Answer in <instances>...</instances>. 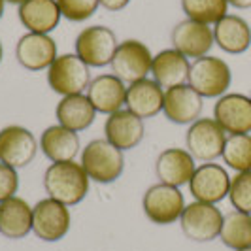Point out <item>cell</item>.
<instances>
[{
	"mask_svg": "<svg viewBox=\"0 0 251 251\" xmlns=\"http://www.w3.org/2000/svg\"><path fill=\"white\" fill-rule=\"evenodd\" d=\"M17 189H19L17 170L12 168V166H8V164L0 163V202L15 197Z\"/></svg>",
	"mask_w": 251,
	"mask_h": 251,
	"instance_id": "cell-32",
	"label": "cell"
},
{
	"mask_svg": "<svg viewBox=\"0 0 251 251\" xmlns=\"http://www.w3.org/2000/svg\"><path fill=\"white\" fill-rule=\"evenodd\" d=\"M87 99L97 113H112L123 110L126 100V83L115 74H100L91 79L87 87Z\"/></svg>",
	"mask_w": 251,
	"mask_h": 251,
	"instance_id": "cell-19",
	"label": "cell"
},
{
	"mask_svg": "<svg viewBox=\"0 0 251 251\" xmlns=\"http://www.w3.org/2000/svg\"><path fill=\"white\" fill-rule=\"evenodd\" d=\"M164 89L153 79L144 77L140 81H134L126 85V100L125 108L140 119L155 117L157 113L163 112Z\"/></svg>",
	"mask_w": 251,
	"mask_h": 251,
	"instance_id": "cell-20",
	"label": "cell"
},
{
	"mask_svg": "<svg viewBox=\"0 0 251 251\" xmlns=\"http://www.w3.org/2000/svg\"><path fill=\"white\" fill-rule=\"evenodd\" d=\"M197 170L193 155L183 148H168L159 153L155 161V176L159 183L181 187L187 185Z\"/></svg>",
	"mask_w": 251,
	"mask_h": 251,
	"instance_id": "cell-17",
	"label": "cell"
},
{
	"mask_svg": "<svg viewBox=\"0 0 251 251\" xmlns=\"http://www.w3.org/2000/svg\"><path fill=\"white\" fill-rule=\"evenodd\" d=\"M17 17L26 32L50 34L59 26L63 13L57 0H25L17 8Z\"/></svg>",
	"mask_w": 251,
	"mask_h": 251,
	"instance_id": "cell-21",
	"label": "cell"
},
{
	"mask_svg": "<svg viewBox=\"0 0 251 251\" xmlns=\"http://www.w3.org/2000/svg\"><path fill=\"white\" fill-rule=\"evenodd\" d=\"M185 17L202 25H215L228 12L226 0H181Z\"/></svg>",
	"mask_w": 251,
	"mask_h": 251,
	"instance_id": "cell-29",
	"label": "cell"
},
{
	"mask_svg": "<svg viewBox=\"0 0 251 251\" xmlns=\"http://www.w3.org/2000/svg\"><path fill=\"white\" fill-rule=\"evenodd\" d=\"M59 10L68 21L83 23L99 10V0H57Z\"/></svg>",
	"mask_w": 251,
	"mask_h": 251,
	"instance_id": "cell-31",
	"label": "cell"
},
{
	"mask_svg": "<svg viewBox=\"0 0 251 251\" xmlns=\"http://www.w3.org/2000/svg\"><path fill=\"white\" fill-rule=\"evenodd\" d=\"M223 217L225 215L221 214V210L215 204L193 201L185 206L183 214L179 217V226L185 238H189L191 242L206 244L219 238Z\"/></svg>",
	"mask_w": 251,
	"mask_h": 251,
	"instance_id": "cell-6",
	"label": "cell"
},
{
	"mask_svg": "<svg viewBox=\"0 0 251 251\" xmlns=\"http://www.w3.org/2000/svg\"><path fill=\"white\" fill-rule=\"evenodd\" d=\"M221 159L236 174L251 172V134H226Z\"/></svg>",
	"mask_w": 251,
	"mask_h": 251,
	"instance_id": "cell-28",
	"label": "cell"
},
{
	"mask_svg": "<svg viewBox=\"0 0 251 251\" xmlns=\"http://www.w3.org/2000/svg\"><path fill=\"white\" fill-rule=\"evenodd\" d=\"M15 59L28 72L48 70L57 59V44L50 34L25 32L15 44Z\"/></svg>",
	"mask_w": 251,
	"mask_h": 251,
	"instance_id": "cell-15",
	"label": "cell"
},
{
	"mask_svg": "<svg viewBox=\"0 0 251 251\" xmlns=\"http://www.w3.org/2000/svg\"><path fill=\"white\" fill-rule=\"evenodd\" d=\"M219 240L232 251L251 248V215L238 210L228 212L223 217Z\"/></svg>",
	"mask_w": 251,
	"mask_h": 251,
	"instance_id": "cell-27",
	"label": "cell"
},
{
	"mask_svg": "<svg viewBox=\"0 0 251 251\" xmlns=\"http://www.w3.org/2000/svg\"><path fill=\"white\" fill-rule=\"evenodd\" d=\"M238 251H251V248H244V250H238Z\"/></svg>",
	"mask_w": 251,
	"mask_h": 251,
	"instance_id": "cell-38",
	"label": "cell"
},
{
	"mask_svg": "<svg viewBox=\"0 0 251 251\" xmlns=\"http://www.w3.org/2000/svg\"><path fill=\"white\" fill-rule=\"evenodd\" d=\"M226 142V132L214 117H199L185 132V148L195 161L214 163L221 157Z\"/></svg>",
	"mask_w": 251,
	"mask_h": 251,
	"instance_id": "cell-5",
	"label": "cell"
},
{
	"mask_svg": "<svg viewBox=\"0 0 251 251\" xmlns=\"http://www.w3.org/2000/svg\"><path fill=\"white\" fill-rule=\"evenodd\" d=\"M91 68L75 53H63L48 68V85L61 97L81 95L91 83Z\"/></svg>",
	"mask_w": 251,
	"mask_h": 251,
	"instance_id": "cell-4",
	"label": "cell"
},
{
	"mask_svg": "<svg viewBox=\"0 0 251 251\" xmlns=\"http://www.w3.org/2000/svg\"><path fill=\"white\" fill-rule=\"evenodd\" d=\"M215 46L228 55L246 53L251 46V26L250 23L234 13H226L221 21L214 26Z\"/></svg>",
	"mask_w": 251,
	"mask_h": 251,
	"instance_id": "cell-22",
	"label": "cell"
},
{
	"mask_svg": "<svg viewBox=\"0 0 251 251\" xmlns=\"http://www.w3.org/2000/svg\"><path fill=\"white\" fill-rule=\"evenodd\" d=\"M204 99L189 83L170 87L164 91L163 113L176 125H191L202 113Z\"/></svg>",
	"mask_w": 251,
	"mask_h": 251,
	"instance_id": "cell-16",
	"label": "cell"
},
{
	"mask_svg": "<svg viewBox=\"0 0 251 251\" xmlns=\"http://www.w3.org/2000/svg\"><path fill=\"white\" fill-rule=\"evenodd\" d=\"M38 146L51 163H63V161H75V155L79 153V136L77 132L66 128L63 125L48 126L38 140Z\"/></svg>",
	"mask_w": 251,
	"mask_h": 251,
	"instance_id": "cell-23",
	"label": "cell"
},
{
	"mask_svg": "<svg viewBox=\"0 0 251 251\" xmlns=\"http://www.w3.org/2000/svg\"><path fill=\"white\" fill-rule=\"evenodd\" d=\"M6 2H10V4H17V6H21L25 0H6Z\"/></svg>",
	"mask_w": 251,
	"mask_h": 251,
	"instance_id": "cell-36",
	"label": "cell"
},
{
	"mask_svg": "<svg viewBox=\"0 0 251 251\" xmlns=\"http://www.w3.org/2000/svg\"><path fill=\"white\" fill-rule=\"evenodd\" d=\"M119 42L115 32L108 26L93 25L85 26L74 42L75 55L87 64L89 68H102L112 63Z\"/></svg>",
	"mask_w": 251,
	"mask_h": 251,
	"instance_id": "cell-8",
	"label": "cell"
},
{
	"mask_svg": "<svg viewBox=\"0 0 251 251\" xmlns=\"http://www.w3.org/2000/svg\"><path fill=\"white\" fill-rule=\"evenodd\" d=\"M232 208L251 215V172H238L230 177V189L226 197Z\"/></svg>",
	"mask_w": 251,
	"mask_h": 251,
	"instance_id": "cell-30",
	"label": "cell"
},
{
	"mask_svg": "<svg viewBox=\"0 0 251 251\" xmlns=\"http://www.w3.org/2000/svg\"><path fill=\"white\" fill-rule=\"evenodd\" d=\"M214 119L226 134H251V99L242 93H226L214 106Z\"/></svg>",
	"mask_w": 251,
	"mask_h": 251,
	"instance_id": "cell-14",
	"label": "cell"
},
{
	"mask_svg": "<svg viewBox=\"0 0 251 251\" xmlns=\"http://www.w3.org/2000/svg\"><path fill=\"white\" fill-rule=\"evenodd\" d=\"M40 150L36 136L21 125H8L0 128V163L15 170L25 168L36 159Z\"/></svg>",
	"mask_w": 251,
	"mask_h": 251,
	"instance_id": "cell-11",
	"label": "cell"
},
{
	"mask_svg": "<svg viewBox=\"0 0 251 251\" xmlns=\"http://www.w3.org/2000/svg\"><path fill=\"white\" fill-rule=\"evenodd\" d=\"M170 42L172 48L185 55L187 59H201L210 55L212 48L215 46L214 28L191 19H183L172 28Z\"/></svg>",
	"mask_w": 251,
	"mask_h": 251,
	"instance_id": "cell-13",
	"label": "cell"
},
{
	"mask_svg": "<svg viewBox=\"0 0 251 251\" xmlns=\"http://www.w3.org/2000/svg\"><path fill=\"white\" fill-rule=\"evenodd\" d=\"M151 63H153V53L150 48L140 40L128 38L119 42L110 66L113 74L123 79L126 85H130L134 81L148 77L151 72Z\"/></svg>",
	"mask_w": 251,
	"mask_h": 251,
	"instance_id": "cell-9",
	"label": "cell"
},
{
	"mask_svg": "<svg viewBox=\"0 0 251 251\" xmlns=\"http://www.w3.org/2000/svg\"><path fill=\"white\" fill-rule=\"evenodd\" d=\"M250 99H251V93H250Z\"/></svg>",
	"mask_w": 251,
	"mask_h": 251,
	"instance_id": "cell-39",
	"label": "cell"
},
{
	"mask_svg": "<svg viewBox=\"0 0 251 251\" xmlns=\"http://www.w3.org/2000/svg\"><path fill=\"white\" fill-rule=\"evenodd\" d=\"M32 232V206L21 197L0 202V234L8 240H21Z\"/></svg>",
	"mask_w": 251,
	"mask_h": 251,
	"instance_id": "cell-25",
	"label": "cell"
},
{
	"mask_svg": "<svg viewBox=\"0 0 251 251\" xmlns=\"http://www.w3.org/2000/svg\"><path fill=\"white\" fill-rule=\"evenodd\" d=\"M4 8H6V0H0V19L4 15Z\"/></svg>",
	"mask_w": 251,
	"mask_h": 251,
	"instance_id": "cell-35",
	"label": "cell"
},
{
	"mask_svg": "<svg viewBox=\"0 0 251 251\" xmlns=\"http://www.w3.org/2000/svg\"><path fill=\"white\" fill-rule=\"evenodd\" d=\"M185 199L181 191L172 185L155 183L151 185L142 199L144 215L153 225H172L179 221V217L185 210Z\"/></svg>",
	"mask_w": 251,
	"mask_h": 251,
	"instance_id": "cell-7",
	"label": "cell"
},
{
	"mask_svg": "<svg viewBox=\"0 0 251 251\" xmlns=\"http://www.w3.org/2000/svg\"><path fill=\"white\" fill-rule=\"evenodd\" d=\"M193 199L199 202L217 204L228 197L230 176L225 166L217 163H202L187 183Z\"/></svg>",
	"mask_w": 251,
	"mask_h": 251,
	"instance_id": "cell-12",
	"label": "cell"
},
{
	"mask_svg": "<svg viewBox=\"0 0 251 251\" xmlns=\"http://www.w3.org/2000/svg\"><path fill=\"white\" fill-rule=\"evenodd\" d=\"M55 117L59 125L66 126L74 132L87 130L97 119V110L93 108L87 95H70L63 97L55 108Z\"/></svg>",
	"mask_w": 251,
	"mask_h": 251,
	"instance_id": "cell-26",
	"label": "cell"
},
{
	"mask_svg": "<svg viewBox=\"0 0 251 251\" xmlns=\"http://www.w3.org/2000/svg\"><path fill=\"white\" fill-rule=\"evenodd\" d=\"M2 57H4V48H2V42H0V63H2Z\"/></svg>",
	"mask_w": 251,
	"mask_h": 251,
	"instance_id": "cell-37",
	"label": "cell"
},
{
	"mask_svg": "<svg viewBox=\"0 0 251 251\" xmlns=\"http://www.w3.org/2000/svg\"><path fill=\"white\" fill-rule=\"evenodd\" d=\"M99 4L108 12H121L130 4V0H99Z\"/></svg>",
	"mask_w": 251,
	"mask_h": 251,
	"instance_id": "cell-33",
	"label": "cell"
},
{
	"mask_svg": "<svg viewBox=\"0 0 251 251\" xmlns=\"http://www.w3.org/2000/svg\"><path fill=\"white\" fill-rule=\"evenodd\" d=\"M72 223L68 206L53 199H42L32 206V232L42 242L63 240Z\"/></svg>",
	"mask_w": 251,
	"mask_h": 251,
	"instance_id": "cell-10",
	"label": "cell"
},
{
	"mask_svg": "<svg viewBox=\"0 0 251 251\" xmlns=\"http://www.w3.org/2000/svg\"><path fill=\"white\" fill-rule=\"evenodd\" d=\"M89 183L91 179L87 172L83 170L81 163L75 161L51 163L44 172V189L48 197L63 202L68 208L79 204L87 197Z\"/></svg>",
	"mask_w": 251,
	"mask_h": 251,
	"instance_id": "cell-1",
	"label": "cell"
},
{
	"mask_svg": "<svg viewBox=\"0 0 251 251\" xmlns=\"http://www.w3.org/2000/svg\"><path fill=\"white\" fill-rule=\"evenodd\" d=\"M189 68H191V63H189L187 57L181 55L174 48H170V50H163L157 55H153L151 75L166 91L170 87L187 83Z\"/></svg>",
	"mask_w": 251,
	"mask_h": 251,
	"instance_id": "cell-24",
	"label": "cell"
},
{
	"mask_svg": "<svg viewBox=\"0 0 251 251\" xmlns=\"http://www.w3.org/2000/svg\"><path fill=\"white\" fill-rule=\"evenodd\" d=\"M144 134H146L144 119L128 112L126 108L106 117L104 138L121 151L134 150L136 146H140V142L144 140Z\"/></svg>",
	"mask_w": 251,
	"mask_h": 251,
	"instance_id": "cell-18",
	"label": "cell"
},
{
	"mask_svg": "<svg viewBox=\"0 0 251 251\" xmlns=\"http://www.w3.org/2000/svg\"><path fill=\"white\" fill-rule=\"evenodd\" d=\"M226 4L236 10H250L251 8V0H226Z\"/></svg>",
	"mask_w": 251,
	"mask_h": 251,
	"instance_id": "cell-34",
	"label": "cell"
},
{
	"mask_svg": "<svg viewBox=\"0 0 251 251\" xmlns=\"http://www.w3.org/2000/svg\"><path fill=\"white\" fill-rule=\"evenodd\" d=\"M81 166L91 181L108 185L119 179L125 170V155L106 138L91 140L81 150Z\"/></svg>",
	"mask_w": 251,
	"mask_h": 251,
	"instance_id": "cell-2",
	"label": "cell"
},
{
	"mask_svg": "<svg viewBox=\"0 0 251 251\" xmlns=\"http://www.w3.org/2000/svg\"><path fill=\"white\" fill-rule=\"evenodd\" d=\"M187 83L202 99H219L226 95V91L230 87L232 72L223 59L206 55L191 63Z\"/></svg>",
	"mask_w": 251,
	"mask_h": 251,
	"instance_id": "cell-3",
	"label": "cell"
}]
</instances>
